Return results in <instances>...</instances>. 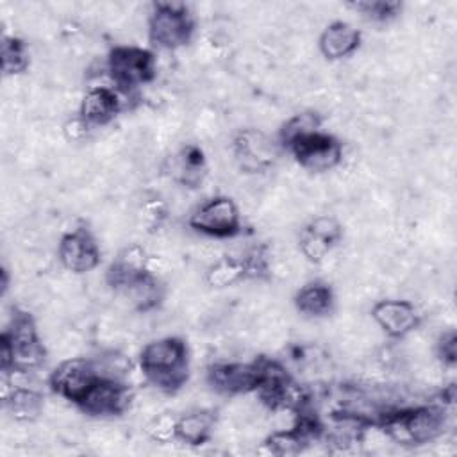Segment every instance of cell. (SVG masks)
I'll list each match as a JSON object with an SVG mask.
<instances>
[{
    "instance_id": "obj_1",
    "label": "cell",
    "mask_w": 457,
    "mask_h": 457,
    "mask_svg": "<svg viewBox=\"0 0 457 457\" xmlns=\"http://www.w3.org/2000/svg\"><path fill=\"white\" fill-rule=\"evenodd\" d=\"M143 377L159 391L173 395L189 378V348L179 336H166L146 343L137 357Z\"/></svg>"
},
{
    "instance_id": "obj_2",
    "label": "cell",
    "mask_w": 457,
    "mask_h": 457,
    "mask_svg": "<svg viewBox=\"0 0 457 457\" xmlns=\"http://www.w3.org/2000/svg\"><path fill=\"white\" fill-rule=\"evenodd\" d=\"M46 348L39 337L36 320L23 309H14L0 336L2 375L29 373L43 366Z\"/></svg>"
},
{
    "instance_id": "obj_3",
    "label": "cell",
    "mask_w": 457,
    "mask_h": 457,
    "mask_svg": "<svg viewBox=\"0 0 457 457\" xmlns=\"http://www.w3.org/2000/svg\"><path fill=\"white\" fill-rule=\"evenodd\" d=\"M389 439L405 446H418L437 439L446 425L443 407L416 405L387 411L373 421Z\"/></svg>"
},
{
    "instance_id": "obj_4",
    "label": "cell",
    "mask_w": 457,
    "mask_h": 457,
    "mask_svg": "<svg viewBox=\"0 0 457 457\" xmlns=\"http://www.w3.org/2000/svg\"><path fill=\"white\" fill-rule=\"evenodd\" d=\"M105 71L120 95H132L150 84L157 75V59L150 48L116 45L105 59Z\"/></svg>"
},
{
    "instance_id": "obj_5",
    "label": "cell",
    "mask_w": 457,
    "mask_h": 457,
    "mask_svg": "<svg viewBox=\"0 0 457 457\" xmlns=\"http://www.w3.org/2000/svg\"><path fill=\"white\" fill-rule=\"evenodd\" d=\"M146 25L150 43L162 50H179L195 34V18L184 2H154Z\"/></svg>"
},
{
    "instance_id": "obj_6",
    "label": "cell",
    "mask_w": 457,
    "mask_h": 457,
    "mask_svg": "<svg viewBox=\"0 0 457 457\" xmlns=\"http://www.w3.org/2000/svg\"><path fill=\"white\" fill-rule=\"evenodd\" d=\"M187 223L195 232L216 239L236 237L243 228L237 204L225 195H216L202 202L191 212Z\"/></svg>"
},
{
    "instance_id": "obj_7",
    "label": "cell",
    "mask_w": 457,
    "mask_h": 457,
    "mask_svg": "<svg viewBox=\"0 0 457 457\" xmlns=\"http://www.w3.org/2000/svg\"><path fill=\"white\" fill-rule=\"evenodd\" d=\"M104 373L100 362L87 357H70L61 361L48 375L50 389L75 407Z\"/></svg>"
},
{
    "instance_id": "obj_8",
    "label": "cell",
    "mask_w": 457,
    "mask_h": 457,
    "mask_svg": "<svg viewBox=\"0 0 457 457\" xmlns=\"http://www.w3.org/2000/svg\"><path fill=\"white\" fill-rule=\"evenodd\" d=\"M132 400V387L121 377H114L104 371L80 400L77 409L93 418H114L125 414Z\"/></svg>"
},
{
    "instance_id": "obj_9",
    "label": "cell",
    "mask_w": 457,
    "mask_h": 457,
    "mask_svg": "<svg viewBox=\"0 0 457 457\" xmlns=\"http://www.w3.org/2000/svg\"><path fill=\"white\" fill-rule=\"evenodd\" d=\"M296 164L312 173H323L337 168L343 161V143L328 132H311L286 148Z\"/></svg>"
},
{
    "instance_id": "obj_10",
    "label": "cell",
    "mask_w": 457,
    "mask_h": 457,
    "mask_svg": "<svg viewBox=\"0 0 457 457\" xmlns=\"http://www.w3.org/2000/svg\"><path fill=\"white\" fill-rule=\"evenodd\" d=\"M57 259L71 273L93 271L102 261V250L87 227H77L61 236L57 243Z\"/></svg>"
},
{
    "instance_id": "obj_11",
    "label": "cell",
    "mask_w": 457,
    "mask_h": 457,
    "mask_svg": "<svg viewBox=\"0 0 457 457\" xmlns=\"http://www.w3.org/2000/svg\"><path fill=\"white\" fill-rule=\"evenodd\" d=\"M234 159L246 173H261L273 166L277 145L257 129H245L234 136Z\"/></svg>"
},
{
    "instance_id": "obj_12",
    "label": "cell",
    "mask_w": 457,
    "mask_h": 457,
    "mask_svg": "<svg viewBox=\"0 0 457 457\" xmlns=\"http://www.w3.org/2000/svg\"><path fill=\"white\" fill-rule=\"evenodd\" d=\"M207 384L220 395L237 396L255 393L259 386V366L250 362H214L207 368Z\"/></svg>"
},
{
    "instance_id": "obj_13",
    "label": "cell",
    "mask_w": 457,
    "mask_h": 457,
    "mask_svg": "<svg viewBox=\"0 0 457 457\" xmlns=\"http://www.w3.org/2000/svg\"><path fill=\"white\" fill-rule=\"evenodd\" d=\"M371 318L391 339H403L421 323V316L414 303L398 298L378 300L371 307Z\"/></svg>"
},
{
    "instance_id": "obj_14",
    "label": "cell",
    "mask_w": 457,
    "mask_h": 457,
    "mask_svg": "<svg viewBox=\"0 0 457 457\" xmlns=\"http://www.w3.org/2000/svg\"><path fill=\"white\" fill-rule=\"evenodd\" d=\"M150 271L148 255L137 243L125 246L118 252L105 270V282L116 293H125L134 282Z\"/></svg>"
},
{
    "instance_id": "obj_15",
    "label": "cell",
    "mask_w": 457,
    "mask_h": 457,
    "mask_svg": "<svg viewBox=\"0 0 457 457\" xmlns=\"http://www.w3.org/2000/svg\"><path fill=\"white\" fill-rule=\"evenodd\" d=\"M123 109L121 95L114 87L93 86L89 87L79 105V118L91 127H104L111 123Z\"/></svg>"
},
{
    "instance_id": "obj_16",
    "label": "cell",
    "mask_w": 457,
    "mask_h": 457,
    "mask_svg": "<svg viewBox=\"0 0 457 457\" xmlns=\"http://www.w3.org/2000/svg\"><path fill=\"white\" fill-rule=\"evenodd\" d=\"M361 43V30L343 20L328 23L318 37V48L321 55L328 61H341L353 55L359 50Z\"/></svg>"
},
{
    "instance_id": "obj_17",
    "label": "cell",
    "mask_w": 457,
    "mask_h": 457,
    "mask_svg": "<svg viewBox=\"0 0 457 457\" xmlns=\"http://www.w3.org/2000/svg\"><path fill=\"white\" fill-rule=\"evenodd\" d=\"M166 173L173 182L184 187H198L207 173V162L202 148L196 145L182 146L168 159Z\"/></svg>"
},
{
    "instance_id": "obj_18",
    "label": "cell",
    "mask_w": 457,
    "mask_h": 457,
    "mask_svg": "<svg viewBox=\"0 0 457 457\" xmlns=\"http://www.w3.org/2000/svg\"><path fill=\"white\" fill-rule=\"evenodd\" d=\"M293 303L295 309L307 318H325L332 314L336 307V295L327 282L311 280L296 291Z\"/></svg>"
},
{
    "instance_id": "obj_19",
    "label": "cell",
    "mask_w": 457,
    "mask_h": 457,
    "mask_svg": "<svg viewBox=\"0 0 457 457\" xmlns=\"http://www.w3.org/2000/svg\"><path fill=\"white\" fill-rule=\"evenodd\" d=\"M2 405L16 421H34L43 412L45 396L32 387L4 384Z\"/></svg>"
},
{
    "instance_id": "obj_20",
    "label": "cell",
    "mask_w": 457,
    "mask_h": 457,
    "mask_svg": "<svg viewBox=\"0 0 457 457\" xmlns=\"http://www.w3.org/2000/svg\"><path fill=\"white\" fill-rule=\"evenodd\" d=\"M214 425H216V416L212 411L195 409V411L184 412L177 416L175 439L189 446H202L212 437Z\"/></svg>"
},
{
    "instance_id": "obj_21",
    "label": "cell",
    "mask_w": 457,
    "mask_h": 457,
    "mask_svg": "<svg viewBox=\"0 0 457 457\" xmlns=\"http://www.w3.org/2000/svg\"><path fill=\"white\" fill-rule=\"evenodd\" d=\"M121 295L129 300V303L136 311L148 312V311L155 309L162 302V298H164V286H162V282L152 271H148L146 275H143L137 282H134Z\"/></svg>"
},
{
    "instance_id": "obj_22",
    "label": "cell",
    "mask_w": 457,
    "mask_h": 457,
    "mask_svg": "<svg viewBox=\"0 0 457 457\" xmlns=\"http://www.w3.org/2000/svg\"><path fill=\"white\" fill-rule=\"evenodd\" d=\"M2 71L5 77L21 75L30 64V54L27 43L18 36H4L0 43Z\"/></svg>"
},
{
    "instance_id": "obj_23",
    "label": "cell",
    "mask_w": 457,
    "mask_h": 457,
    "mask_svg": "<svg viewBox=\"0 0 457 457\" xmlns=\"http://www.w3.org/2000/svg\"><path fill=\"white\" fill-rule=\"evenodd\" d=\"M245 278H246V271H245L243 259H236L230 255H225L214 261L205 271V282L216 289L234 286Z\"/></svg>"
},
{
    "instance_id": "obj_24",
    "label": "cell",
    "mask_w": 457,
    "mask_h": 457,
    "mask_svg": "<svg viewBox=\"0 0 457 457\" xmlns=\"http://www.w3.org/2000/svg\"><path fill=\"white\" fill-rule=\"evenodd\" d=\"M321 127V116L314 111H302L298 114H293L289 120H286L278 130V143L280 146L287 148L293 141L320 130Z\"/></svg>"
},
{
    "instance_id": "obj_25",
    "label": "cell",
    "mask_w": 457,
    "mask_h": 457,
    "mask_svg": "<svg viewBox=\"0 0 457 457\" xmlns=\"http://www.w3.org/2000/svg\"><path fill=\"white\" fill-rule=\"evenodd\" d=\"M311 443V439L298 430L295 425L286 430H275L264 439V448L273 455H296L305 450V446Z\"/></svg>"
},
{
    "instance_id": "obj_26",
    "label": "cell",
    "mask_w": 457,
    "mask_h": 457,
    "mask_svg": "<svg viewBox=\"0 0 457 457\" xmlns=\"http://www.w3.org/2000/svg\"><path fill=\"white\" fill-rule=\"evenodd\" d=\"M350 7L371 23H389L402 12V2L396 0H364L353 2Z\"/></svg>"
},
{
    "instance_id": "obj_27",
    "label": "cell",
    "mask_w": 457,
    "mask_h": 457,
    "mask_svg": "<svg viewBox=\"0 0 457 457\" xmlns=\"http://www.w3.org/2000/svg\"><path fill=\"white\" fill-rule=\"evenodd\" d=\"M309 234L325 243L330 250L343 239V225L334 216H316L305 227Z\"/></svg>"
},
{
    "instance_id": "obj_28",
    "label": "cell",
    "mask_w": 457,
    "mask_h": 457,
    "mask_svg": "<svg viewBox=\"0 0 457 457\" xmlns=\"http://www.w3.org/2000/svg\"><path fill=\"white\" fill-rule=\"evenodd\" d=\"M175 423H177L175 416L162 412L152 420V423L148 425V434L157 443H168L175 439Z\"/></svg>"
},
{
    "instance_id": "obj_29",
    "label": "cell",
    "mask_w": 457,
    "mask_h": 457,
    "mask_svg": "<svg viewBox=\"0 0 457 457\" xmlns=\"http://www.w3.org/2000/svg\"><path fill=\"white\" fill-rule=\"evenodd\" d=\"M436 355L443 366L453 368L457 362V334L455 330H446L437 337Z\"/></svg>"
},
{
    "instance_id": "obj_30",
    "label": "cell",
    "mask_w": 457,
    "mask_h": 457,
    "mask_svg": "<svg viewBox=\"0 0 457 457\" xmlns=\"http://www.w3.org/2000/svg\"><path fill=\"white\" fill-rule=\"evenodd\" d=\"M300 252L303 253V257L307 261L318 264L327 257L330 248L325 243H321L320 239H316L312 234H309L305 228H302V232H300Z\"/></svg>"
},
{
    "instance_id": "obj_31",
    "label": "cell",
    "mask_w": 457,
    "mask_h": 457,
    "mask_svg": "<svg viewBox=\"0 0 457 457\" xmlns=\"http://www.w3.org/2000/svg\"><path fill=\"white\" fill-rule=\"evenodd\" d=\"M9 287V273L5 268H2V293H5Z\"/></svg>"
}]
</instances>
